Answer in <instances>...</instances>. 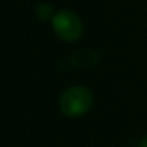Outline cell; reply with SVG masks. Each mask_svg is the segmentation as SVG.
<instances>
[{"mask_svg":"<svg viewBox=\"0 0 147 147\" xmlns=\"http://www.w3.org/2000/svg\"><path fill=\"white\" fill-rule=\"evenodd\" d=\"M35 15L39 20L42 22H46V20H52L53 16H55V12H53V7L49 5V3H39L36 7H35Z\"/></svg>","mask_w":147,"mask_h":147,"instance_id":"4","label":"cell"},{"mask_svg":"<svg viewBox=\"0 0 147 147\" xmlns=\"http://www.w3.org/2000/svg\"><path fill=\"white\" fill-rule=\"evenodd\" d=\"M52 29L65 42H75L82 36V22L71 10H59L52 19Z\"/></svg>","mask_w":147,"mask_h":147,"instance_id":"2","label":"cell"},{"mask_svg":"<svg viewBox=\"0 0 147 147\" xmlns=\"http://www.w3.org/2000/svg\"><path fill=\"white\" fill-rule=\"evenodd\" d=\"M72 63L75 66H81V68H92L97 65L98 62V53L95 51L91 49H84L77 52L72 56Z\"/></svg>","mask_w":147,"mask_h":147,"instance_id":"3","label":"cell"},{"mask_svg":"<svg viewBox=\"0 0 147 147\" xmlns=\"http://www.w3.org/2000/svg\"><path fill=\"white\" fill-rule=\"evenodd\" d=\"M92 92L84 85L68 88L59 98V110L63 115L77 118L85 115L92 107Z\"/></svg>","mask_w":147,"mask_h":147,"instance_id":"1","label":"cell"}]
</instances>
